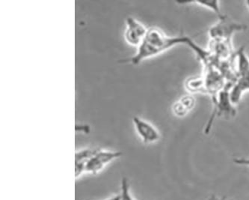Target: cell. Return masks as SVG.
Listing matches in <instances>:
<instances>
[{
  "label": "cell",
  "instance_id": "6da1fadb",
  "mask_svg": "<svg viewBox=\"0 0 249 200\" xmlns=\"http://www.w3.org/2000/svg\"><path fill=\"white\" fill-rule=\"evenodd\" d=\"M186 44L193 49L197 55L203 51L193 40L186 36H168L159 28L151 27L147 29V33L140 45L138 47L137 52L133 56L122 59V63H129L133 65H139L140 62L151 57L155 56L168 51L175 46Z\"/></svg>",
  "mask_w": 249,
  "mask_h": 200
},
{
  "label": "cell",
  "instance_id": "7a4b0ae2",
  "mask_svg": "<svg viewBox=\"0 0 249 200\" xmlns=\"http://www.w3.org/2000/svg\"><path fill=\"white\" fill-rule=\"evenodd\" d=\"M233 83L229 82L227 83L226 87L221 90L217 94L216 96L213 98V110L211 119L209 120L207 126H206L205 133H208L212 126V122L216 117H233L236 114L234 105L232 104L230 97V90L233 86Z\"/></svg>",
  "mask_w": 249,
  "mask_h": 200
},
{
  "label": "cell",
  "instance_id": "3957f363",
  "mask_svg": "<svg viewBox=\"0 0 249 200\" xmlns=\"http://www.w3.org/2000/svg\"><path fill=\"white\" fill-rule=\"evenodd\" d=\"M246 29V25L236 23L222 14L218 16V23L209 29L208 33L213 41H231L235 33L245 31Z\"/></svg>",
  "mask_w": 249,
  "mask_h": 200
},
{
  "label": "cell",
  "instance_id": "277c9868",
  "mask_svg": "<svg viewBox=\"0 0 249 200\" xmlns=\"http://www.w3.org/2000/svg\"><path fill=\"white\" fill-rule=\"evenodd\" d=\"M121 151H106L99 149L97 153L88 161L86 166V173L96 175L100 173L107 164L120 158Z\"/></svg>",
  "mask_w": 249,
  "mask_h": 200
},
{
  "label": "cell",
  "instance_id": "5b68a950",
  "mask_svg": "<svg viewBox=\"0 0 249 200\" xmlns=\"http://www.w3.org/2000/svg\"><path fill=\"white\" fill-rule=\"evenodd\" d=\"M125 22H126V30L124 32L125 40L130 45L139 47L147 33V28L132 17H127Z\"/></svg>",
  "mask_w": 249,
  "mask_h": 200
},
{
  "label": "cell",
  "instance_id": "8992f818",
  "mask_svg": "<svg viewBox=\"0 0 249 200\" xmlns=\"http://www.w3.org/2000/svg\"><path fill=\"white\" fill-rule=\"evenodd\" d=\"M133 122L138 135L144 144H154L160 138V134L158 130L147 121L138 116H134Z\"/></svg>",
  "mask_w": 249,
  "mask_h": 200
},
{
  "label": "cell",
  "instance_id": "52a82bcc",
  "mask_svg": "<svg viewBox=\"0 0 249 200\" xmlns=\"http://www.w3.org/2000/svg\"><path fill=\"white\" fill-rule=\"evenodd\" d=\"M99 149L100 148H87L76 151L75 154V177L76 179L83 173H86V164Z\"/></svg>",
  "mask_w": 249,
  "mask_h": 200
},
{
  "label": "cell",
  "instance_id": "ba28073f",
  "mask_svg": "<svg viewBox=\"0 0 249 200\" xmlns=\"http://www.w3.org/2000/svg\"><path fill=\"white\" fill-rule=\"evenodd\" d=\"M249 90V72L246 77H239L230 90V97L233 105L240 103L243 93Z\"/></svg>",
  "mask_w": 249,
  "mask_h": 200
},
{
  "label": "cell",
  "instance_id": "9c48e42d",
  "mask_svg": "<svg viewBox=\"0 0 249 200\" xmlns=\"http://www.w3.org/2000/svg\"><path fill=\"white\" fill-rule=\"evenodd\" d=\"M237 58V77H246L249 72V59L245 53L244 48L240 47L236 52Z\"/></svg>",
  "mask_w": 249,
  "mask_h": 200
},
{
  "label": "cell",
  "instance_id": "30bf717a",
  "mask_svg": "<svg viewBox=\"0 0 249 200\" xmlns=\"http://www.w3.org/2000/svg\"><path fill=\"white\" fill-rule=\"evenodd\" d=\"M185 88L190 93H207L204 77H190L185 83Z\"/></svg>",
  "mask_w": 249,
  "mask_h": 200
},
{
  "label": "cell",
  "instance_id": "8fae6325",
  "mask_svg": "<svg viewBox=\"0 0 249 200\" xmlns=\"http://www.w3.org/2000/svg\"><path fill=\"white\" fill-rule=\"evenodd\" d=\"M178 3L180 4H189L194 3L197 4V5H201L204 8H208L210 10L213 11L215 14L218 15V16H220L222 15L221 13L220 6H219V1L216 0H205V1H193V2H178Z\"/></svg>",
  "mask_w": 249,
  "mask_h": 200
},
{
  "label": "cell",
  "instance_id": "7c38bea8",
  "mask_svg": "<svg viewBox=\"0 0 249 200\" xmlns=\"http://www.w3.org/2000/svg\"><path fill=\"white\" fill-rule=\"evenodd\" d=\"M172 109L174 115L177 117H184L190 112L180 99L174 103Z\"/></svg>",
  "mask_w": 249,
  "mask_h": 200
},
{
  "label": "cell",
  "instance_id": "4fadbf2b",
  "mask_svg": "<svg viewBox=\"0 0 249 200\" xmlns=\"http://www.w3.org/2000/svg\"><path fill=\"white\" fill-rule=\"evenodd\" d=\"M129 185L127 179L124 178L122 181V192H121V200H134L129 193Z\"/></svg>",
  "mask_w": 249,
  "mask_h": 200
},
{
  "label": "cell",
  "instance_id": "5bb4252c",
  "mask_svg": "<svg viewBox=\"0 0 249 200\" xmlns=\"http://www.w3.org/2000/svg\"><path fill=\"white\" fill-rule=\"evenodd\" d=\"M234 163L237 165H241V166H249V158H235L233 160Z\"/></svg>",
  "mask_w": 249,
  "mask_h": 200
},
{
  "label": "cell",
  "instance_id": "9a60e30c",
  "mask_svg": "<svg viewBox=\"0 0 249 200\" xmlns=\"http://www.w3.org/2000/svg\"><path fill=\"white\" fill-rule=\"evenodd\" d=\"M207 200H225V197H219L215 195V194H212V195L210 196Z\"/></svg>",
  "mask_w": 249,
  "mask_h": 200
},
{
  "label": "cell",
  "instance_id": "2e32d148",
  "mask_svg": "<svg viewBox=\"0 0 249 200\" xmlns=\"http://www.w3.org/2000/svg\"><path fill=\"white\" fill-rule=\"evenodd\" d=\"M104 200H121V195L120 194H117V195L113 196V197H110V198Z\"/></svg>",
  "mask_w": 249,
  "mask_h": 200
},
{
  "label": "cell",
  "instance_id": "e0dca14e",
  "mask_svg": "<svg viewBox=\"0 0 249 200\" xmlns=\"http://www.w3.org/2000/svg\"><path fill=\"white\" fill-rule=\"evenodd\" d=\"M246 6H247V8H249V0H248V1H246Z\"/></svg>",
  "mask_w": 249,
  "mask_h": 200
}]
</instances>
